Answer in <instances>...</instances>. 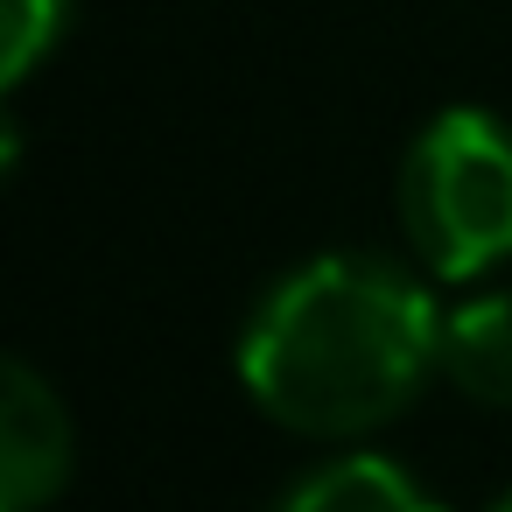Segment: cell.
<instances>
[{
    "label": "cell",
    "instance_id": "cell-2",
    "mask_svg": "<svg viewBox=\"0 0 512 512\" xmlns=\"http://www.w3.org/2000/svg\"><path fill=\"white\" fill-rule=\"evenodd\" d=\"M400 232L435 281H477L512 253V127L449 106L400 162Z\"/></svg>",
    "mask_w": 512,
    "mask_h": 512
},
{
    "label": "cell",
    "instance_id": "cell-3",
    "mask_svg": "<svg viewBox=\"0 0 512 512\" xmlns=\"http://www.w3.org/2000/svg\"><path fill=\"white\" fill-rule=\"evenodd\" d=\"M64 477H71V414L29 358H8V372H0V512L50 505Z\"/></svg>",
    "mask_w": 512,
    "mask_h": 512
},
{
    "label": "cell",
    "instance_id": "cell-7",
    "mask_svg": "<svg viewBox=\"0 0 512 512\" xmlns=\"http://www.w3.org/2000/svg\"><path fill=\"white\" fill-rule=\"evenodd\" d=\"M484 512H512V491H505V498H491V505H484Z\"/></svg>",
    "mask_w": 512,
    "mask_h": 512
},
{
    "label": "cell",
    "instance_id": "cell-6",
    "mask_svg": "<svg viewBox=\"0 0 512 512\" xmlns=\"http://www.w3.org/2000/svg\"><path fill=\"white\" fill-rule=\"evenodd\" d=\"M64 29H71V0H0V78L22 85L57 50Z\"/></svg>",
    "mask_w": 512,
    "mask_h": 512
},
{
    "label": "cell",
    "instance_id": "cell-4",
    "mask_svg": "<svg viewBox=\"0 0 512 512\" xmlns=\"http://www.w3.org/2000/svg\"><path fill=\"white\" fill-rule=\"evenodd\" d=\"M435 365L463 400L512 407V288H484V295L442 309Z\"/></svg>",
    "mask_w": 512,
    "mask_h": 512
},
{
    "label": "cell",
    "instance_id": "cell-1",
    "mask_svg": "<svg viewBox=\"0 0 512 512\" xmlns=\"http://www.w3.org/2000/svg\"><path fill=\"white\" fill-rule=\"evenodd\" d=\"M442 344L435 295L379 253H323L281 274L239 337V379L295 435H365L414 407Z\"/></svg>",
    "mask_w": 512,
    "mask_h": 512
},
{
    "label": "cell",
    "instance_id": "cell-5",
    "mask_svg": "<svg viewBox=\"0 0 512 512\" xmlns=\"http://www.w3.org/2000/svg\"><path fill=\"white\" fill-rule=\"evenodd\" d=\"M274 512H442V505L386 456H337L309 470Z\"/></svg>",
    "mask_w": 512,
    "mask_h": 512
}]
</instances>
